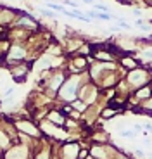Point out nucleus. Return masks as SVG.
Here are the masks:
<instances>
[{
	"label": "nucleus",
	"instance_id": "9b49d317",
	"mask_svg": "<svg viewBox=\"0 0 152 159\" xmlns=\"http://www.w3.org/2000/svg\"><path fill=\"white\" fill-rule=\"evenodd\" d=\"M123 62H124V66H126V68H133V66H136L135 61H132V59H124Z\"/></svg>",
	"mask_w": 152,
	"mask_h": 159
},
{
	"label": "nucleus",
	"instance_id": "20e7f679",
	"mask_svg": "<svg viewBox=\"0 0 152 159\" xmlns=\"http://www.w3.org/2000/svg\"><path fill=\"white\" fill-rule=\"evenodd\" d=\"M19 128H21V130H24V131L28 130V131H29V135H33V137L38 135V130H36V128L33 126L31 123H28V121H26V123H19Z\"/></svg>",
	"mask_w": 152,
	"mask_h": 159
},
{
	"label": "nucleus",
	"instance_id": "0eeeda50",
	"mask_svg": "<svg viewBox=\"0 0 152 159\" xmlns=\"http://www.w3.org/2000/svg\"><path fill=\"white\" fill-rule=\"evenodd\" d=\"M136 95L142 97V99H149V87H144L142 90H138L136 92Z\"/></svg>",
	"mask_w": 152,
	"mask_h": 159
},
{
	"label": "nucleus",
	"instance_id": "423d86ee",
	"mask_svg": "<svg viewBox=\"0 0 152 159\" xmlns=\"http://www.w3.org/2000/svg\"><path fill=\"white\" fill-rule=\"evenodd\" d=\"M116 114H118V111H116V109L109 107V109H105V111L102 112V118H112V116H116Z\"/></svg>",
	"mask_w": 152,
	"mask_h": 159
},
{
	"label": "nucleus",
	"instance_id": "f257e3e1",
	"mask_svg": "<svg viewBox=\"0 0 152 159\" xmlns=\"http://www.w3.org/2000/svg\"><path fill=\"white\" fill-rule=\"evenodd\" d=\"M76 88H78V80H76V78L68 80V83H66V85H64V88L60 90V92H64V93H60V95L64 97V99H68V100L76 99V93H74Z\"/></svg>",
	"mask_w": 152,
	"mask_h": 159
},
{
	"label": "nucleus",
	"instance_id": "9d476101",
	"mask_svg": "<svg viewBox=\"0 0 152 159\" xmlns=\"http://www.w3.org/2000/svg\"><path fill=\"white\" fill-rule=\"evenodd\" d=\"M47 5L50 9H54V11H59V12H62L64 11V7H62V5H57V4H52V2H47Z\"/></svg>",
	"mask_w": 152,
	"mask_h": 159
},
{
	"label": "nucleus",
	"instance_id": "f03ea898",
	"mask_svg": "<svg viewBox=\"0 0 152 159\" xmlns=\"http://www.w3.org/2000/svg\"><path fill=\"white\" fill-rule=\"evenodd\" d=\"M78 145L76 143H69V145H64V159H74L78 156Z\"/></svg>",
	"mask_w": 152,
	"mask_h": 159
},
{
	"label": "nucleus",
	"instance_id": "1a4fd4ad",
	"mask_svg": "<svg viewBox=\"0 0 152 159\" xmlns=\"http://www.w3.org/2000/svg\"><path fill=\"white\" fill-rule=\"evenodd\" d=\"M119 135H121V137H124V139H132V137H135V133H133L132 130H123V131L119 133Z\"/></svg>",
	"mask_w": 152,
	"mask_h": 159
},
{
	"label": "nucleus",
	"instance_id": "7ed1b4c3",
	"mask_svg": "<svg viewBox=\"0 0 152 159\" xmlns=\"http://www.w3.org/2000/svg\"><path fill=\"white\" fill-rule=\"evenodd\" d=\"M48 119H50L54 125H59V126H62V125H64V118H62V116H60L57 111L50 112V114H48Z\"/></svg>",
	"mask_w": 152,
	"mask_h": 159
},
{
	"label": "nucleus",
	"instance_id": "39448f33",
	"mask_svg": "<svg viewBox=\"0 0 152 159\" xmlns=\"http://www.w3.org/2000/svg\"><path fill=\"white\" fill-rule=\"evenodd\" d=\"M73 64L76 66V69H85V68H87V61H85L83 57H81V59H76Z\"/></svg>",
	"mask_w": 152,
	"mask_h": 159
},
{
	"label": "nucleus",
	"instance_id": "ddd939ff",
	"mask_svg": "<svg viewBox=\"0 0 152 159\" xmlns=\"http://www.w3.org/2000/svg\"><path fill=\"white\" fill-rule=\"evenodd\" d=\"M85 2H87V4H92V2H93V0H85Z\"/></svg>",
	"mask_w": 152,
	"mask_h": 159
},
{
	"label": "nucleus",
	"instance_id": "6e6552de",
	"mask_svg": "<svg viewBox=\"0 0 152 159\" xmlns=\"http://www.w3.org/2000/svg\"><path fill=\"white\" fill-rule=\"evenodd\" d=\"M73 107L78 109V111H85V109H87V107H85V104L80 102V100H74V102H73Z\"/></svg>",
	"mask_w": 152,
	"mask_h": 159
},
{
	"label": "nucleus",
	"instance_id": "f8f14e48",
	"mask_svg": "<svg viewBox=\"0 0 152 159\" xmlns=\"http://www.w3.org/2000/svg\"><path fill=\"white\" fill-rule=\"evenodd\" d=\"M95 9H99V11H102V12L109 11V7H105V5H99V4H95Z\"/></svg>",
	"mask_w": 152,
	"mask_h": 159
}]
</instances>
